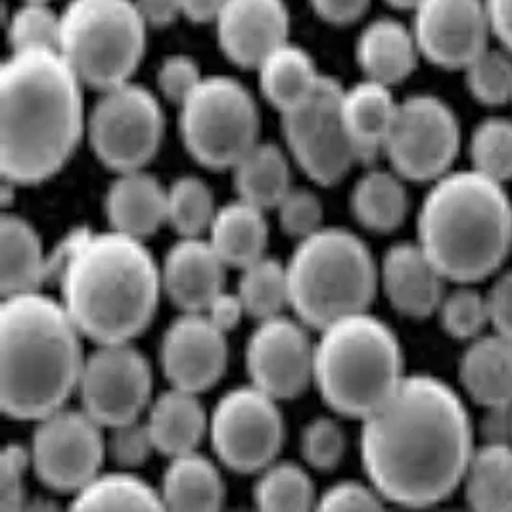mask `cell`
I'll list each match as a JSON object with an SVG mask.
<instances>
[{
  "mask_svg": "<svg viewBox=\"0 0 512 512\" xmlns=\"http://www.w3.org/2000/svg\"><path fill=\"white\" fill-rule=\"evenodd\" d=\"M351 210L357 221L374 233H390L405 221L409 196L403 177L396 171L373 169L365 173L351 194Z\"/></svg>",
  "mask_w": 512,
  "mask_h": 512,
  "instance_id": "cell-33",
  "label": "cell"
},
{
  "mask_svg": "<svg viewBox=\"0 0 512 512\" xmlns=\"http://www.w3.org/2000/svg\"><path fill=\"white\" fill-rule=\"evenodd\" d=\"M380 279L388 300L405 317H430L445 296L447 279L419 242L392 246L382 261Z\"/></svg>",
  "mask_w": 512,
  "mask_h": 512,
  "instance_id": "cell-20",
  "label": "cell"
},
{
  "mask_svg": "<svg viewBox=\"0 0 512 512\" xmlns=\"http://www.w3.org/2000/svg\"><path fill=\"white\" fill-rule=\"evenodd\" d=\"M474 428L461 396L432 374L401 380L361 430L371 486L401 507H432L461 488Z\"/></svg>",
  "mask_w": 512,
  "mask_h": 512,
  "instance_id": "cell-1",
  "label": "cell"
},
{
  "mask_svg": "<svg viewBox=\"0 0 512 512\" xmlns=\"http://www.w3.org/2000/svg\"><path fill=\"white\" fill-rule=\"evenodd\" d=\"M468 152L472 169L503 185L512 181V119H482L470 135Z\"/></svg>",
  "mask_w": 512,
  "mask_h": 512,
  "instance_id": "cell-37",
  "label": "cell"
},
{
  "mask_svg": "<svg viewBox=\"0 0 512 512\" xmlns=\"http://www.w3.org/2000/svg\"><path fill=\"white\" fill-rule=\"evenodd\" d=\"M198 394L173 388L156 399L150 409L148 430L154 447L167 457H179L196 451L210 428Z\"/></svg>",
  "mask_w": 512,
  "mask_h": 512,
  "instance_id": "cell-27",
  "label": "cell"
},
{
  "mask_svg": "<svg viewBox=\"0 0 512 512\" xmlns=\"http://www.w3.org/2000/svg\"><path fill=\"white\" fill-rule=\"evenodd\" d=\"M179 108L183 142L206 167H234L259 142L256 100L229 75H204Z\"/></svg>",
  "mask_w": 512,
  "mask_h": 512,
  "instance_id": "cell-9",
  "label": "cell"
},
{
  "mask_svg": "<svg viewBox=\"0 0 512 512\" xmlns=\"http://www.w3.org/2000/svg\"><path fill=\"white\" fill-rule=\"evenodd\" d=\"M244 313H246V307L242 303V298L238 296V292L229 294L223 290L206 307V317L225 334L238 326Z\"/></svg>",
  "mask_w": 512,
  "mask_h": 512,
  "instance_id": "cell-51",
  "label": "cell"
},
{
  "mask_svg": "<svg viewBox=\"0 0 512 512\" xmlns=\"http://www.w3.org/2000/svg\"><path fill=\"white\" fill-rule=\"evenodd\" d=\"M146 37L135 0H70L60 12L58 50L85 87L100 93L133 79Z\"/></svg>",
  "mask_w": 512,
  "mask_h": 512,
  "instance_id": "cell-8",
  "label": "cell"
},
{
  "mask_svg": "<svg viewBox=\"0 0 512 512\" xmlns=\"http://www.w3.org/2000/svg\"><path fill=\"white\" fill-rule=\"evenodd\" d=\"M43 246L33 227L18 215L0 223V290L2 296L33 292L45 284Z\"/></svg>",
  "mask_w": 512,
  "mask_h": 512,
  "instance_id": "cell-29",
  "label": "cell"
},
{
  "mask_svg": "<svg viewBox=\"0 0 512 512\" xmlns=\"http://www.w3.org/2000/svg\"><path fill=\"white\" fill-rule=\"evenodd\" d=\"M417 236L445 279L474 284L495 275L512 250V200L505 185L472 167L451 169L424 196Z\"/></svg>",
  "mask_w": 512,
  "mask_h": 512,
  "instance_id": "cell-5",
  "label": "cell"
},
{
  "mask_svg": "<svg viewBox=\"0 0 512 512\" xmlns=\"http://www.w3.org/2000/svg\"><path fill=\"white\" fill-rule=\"evenodd\" d=\"M81 330L48 296L22 292L0 305V403L16 420H41L64 407L83 373Z\"/></svg>",
  "mask_w": 512,
  "mask_h": 512,
  "instance_id": "cell-3",
  "label": "cell"
},
{
  "mask_svg": "<svg viewBox=\"0 0 512 512\" xmlns=\"http://www.w3.org/2000/svg\"><path fill=\"white\" fill-rule=\"evenodd\" d=\"M213 25L223 54L248 70H256L269 52L290 41L284 0H225Z\"/></svg>",
  "mask_w": 512,
  "mask_h": 512,
  "instance_id": "cell-19",
  "label": "cell"
},
{
  "mask_svg": "<svg viewBox=\"0 0 512 512\" xmlns=\"http://www.w3.org/2000/svg\"><path fill=\"white\" fill-rule=\"evenodd\" d=\"M162 501L171 511H215L223 505L225 486L219 470L196 451L173 457L163 474Z\"/></svg>",
  "mask_w": 512,
  "mask_h": 512,
  "instance_id": "cell-30",
  "label": "cell"
},
{
  "mask_svg": "<svg viewBox=\"0 0 512 512\" xmlns=\"http://www.w3.org/2000/svg\"><path fill=\"white\" fill-rule=\"evenodd\" d=\"M436 313L440 315L443 330L455 340L470 342L482 336L489 325L486 294L472 288V284H461L445 294Z\"/></svg>",
  "mask_w": 512,
  "mask_h": 512,
  "instance_id": "cell-41",
  "label": "cell"
},
{
  "mask_svg": "<svg viewBox=\"0 0 512 512\" xmlns=\"http://www.w3.org/2000/svg\"><path fill=\"white\" fill-rule=\"evenodd\" d=\"M392 87L363 79L342 93V117L361 163L373 162L384 152L397 112Z\"/></svg>",
  "mask_w": 512,
  "mask_h": 512,
  "instance_id": "cell-25",
  "label": "cell"
},
{
  "mask_svg": "<svg viewBox=\"0 0 512 512\" xmlns=\"http://www.w3.org/2000/svg\"><path fill=\"white\" fill-rule=\"evenodd\" d=\"M79 392L83 411L100 426L117 428L139 420L152 392L150 365L129 342L100 344L85 359Z\"/></svg>",
  "mask_w": 512,
  "mask_h": 512,
  "instance_id": "cell-15",
  "label": "cell"
},
{
  "mask_svg": "<svg viewBox=\"0 0 512 512\" xmlns=\"http://www.w3.org/2000/svg\"><path fill=\"white\" fill-rule=\"evenodd\" d=\"M154 449L156 447L148 424H140L139 420H133L114 428L110 451L119 465L140 466Z\"/></svg>",
  "mask_w": 512,
  "mask_h": 512,
  "instance_id": "cell-46",
  "label": "cell"
},
{
  "mask_svg": "<svg viewBox=\"0 0 512 512\" xmlns=\"http://www.w3.org/2000/svg\"><path fill=\"white\" fill-rule=\"evenodd\" d=\"M493 39L512 54V0H486Z\"/></svg>",
  "mask_w": 512,
  "mask_h": 512,
  "instance_id": "cell-53",
  "label": "cell"
},
{
  "mask_svg": "<svg viewBox=\"0 0 512 512\" xmlns=\"http://www.w3.org/2000/svg\"><path fill=\"white\" fill-rule=\"evenodd\" d=\"M280 227L288 236L307 238L321 231L323 223V204L321 200L305 188H292L279 208Z\"/></svg>",
  "mask_w": 512,
  "mask_h": 512,
  "instance_id": "cell-43",
  "label": "cell"
},
{
  "mask_svg": "<svg viewBox=\"0 0 512 512\" xmlns=\"http://www.w3.org/2000/svg\"><path fill=\"white\" fill-rule=\"evenodd\" d=\"M317 18L330 25H351L359 22L371 0H309Z\"/></svg>",
  "mask_w": 512,
  "mask_h": 512,
  "instance_id": "cell-50",
  "label": "cell"
},
{
  "mask_svg": "<svg viewBox=\"0 0 512 512\" xmlns=\"http://www.w3.org/2000/svg\"><path fill=\"white\" fill-rule=\"evenodd\" d=\"M411 29L420 56L442 70H465L493 37L486 0H420Z\"/></svg>",
  "mask_w": 512,
  "mask_h": 512,
  "instance_id": "cell-16",
  "label": "cell"
},
{
  "mask_svg": "<svg viewBox=\"0 0 512 512\" xmlns=\"http://www.w3.org/2000/svg\"><path fill=\"white\" fill-rule=\"evenodd\" d=\"M511 104H512V102H511Z\"/></svg>",
  "mask_w": 512,
  "mask_h": 512,
  "instance_id": "cell-57",
  "label": "cell"
},
{
  "mask_svg": "<svg viewBox=\"0 0 512 512\" xmlns=\"http://www.w3.org/2000/svg\"><path fill=\"white\" fill-rule=\"evenodd\" d=\"M62 303L83 336L123 344L150 325L162 288V271L142 240L91 233L60 280Z\"/></svg>",
  "mask_w": 512,
  "mask_h": 512,
  "instance_id": "cell-4",
  "label": "cell"
},
{
  "mask_svg": "<svg viewBox=\"0 0 512 512\" xmlns=\"http://www.w3.org/2000/svg\"><path fill=\"white\" fill-rule=\"evenodd\" d=\"M183 18L192 24H213L225 0H179Z\"/></svg>",
  "mask_w": 512,
  "mask_h": 512,
  "instance_id": "cell-54",
  "label": "cell"
},
{
  "mask_svg": "<svg viewBox=\"0 0 512 512\" xmlns=\"http://www.w3.org/2000/svg\"><path fill=\"white\" fill-rule=\"evenodd\" d=\"M466 89L489 108L512 102V54L503 47H488L465 70Z\"/></svg>",
  "mask_w": 512,
  "mask_h": 512,
  "instance_id": "cell-39",
  "label": "cell"
},
{
  "mask_svg": "<svg viewBox=\"0 0 512 512\" xmlns=\"http://www.w3.org/2000/svg\"><path fill=\"white\" fill-rule=\"evenodd\" d=\"M461 486L476 511H512V442L474 447Z\"/></svg>",
  "mask_w": 512,
  "mask_h": 512,
  "instance_id": "cell-31",
  "label": "cell"
},
{
  "mask_svg": "<svg viewBox=\"0 0 512 512\" xmlns=\"http://www.w3.org/2000/svg\"><path fill=\"white\" fill-rule=\"evenodd\" d=\"M10 50L56 48L60 45V14L50 2H24L6 18Z\"/></svg>",
  "mask_w": 512,
  "mask_h": 512,
  "instance_id": "cell-40",
  "label": "cell"
},
{
  "mask_svg": "<svg viewBox=\"0 0 512 512\" xmlns=\"http://www.w3.org/2000/svg\"><path fill=\"white\" fill-rule=\"evenodd\" d=\"M225 267L210 240L183 236L165 256L163 288L183 311L202 313L223 292Z\"/></svg>",
  "mask_w": 512,
  "mask_h": 512,
  "instance_id": "cell-21",
  "label": "cell"
},
{
  "mask_svg": "<svg viewBox=\"0 0 512 512\" xmlns=\"http://www.w3.org/2000/svg\"><path fill=\"white\" fill-rule=\"evenodd\" d=\"M163 129L160 100L133 81L102 91L87 121L94 154L119 173L150 162L162 144Z\"/></svg>",
  "mask_w": 512,
  "mask_h": 512,
  "instance_id": "cell-10",
  "label": "cell"
},
{
  "mask_svg": "<svg viewBox=\"0 0 512 512\" xmlns=\"http://www.w3.org/2000/svg\"><path fill=\"white\" fill-rule=\"evenodd\" d=\"M246 365L259 390L275 399H290L313 380L315 346L300 323L277 315L261 321L252 334Z\"/></svg>",
  "mask_w": 512,
  "mask_h": 512,
  "instance_id": "cell-17",
  "label": "cell"
},
{
  "mask_svg": "<svg viewBox=\"0 0 512 512\" xmlns=\"http://www.w3.org/2000/svg\"><path fill=\"white\" fill-rule=\"evenodd\" d=\"M204 79L200 66L187 54H171L158 68V89L169 102L181 106Z\"/></svg>",
  "mask_w": 512,
  "mask_h": 512,
  "instance_id": "cell-44",
  "label": "cell"
},
{
  "mask_svg": "<svg viewBox=\"0 0 512 512\" xmlns=\"http://www.w3.org/2000/svg\"><path fill=\"white\" fill-rule=\"evenodd\" d=\"M238 296L246 307V313L259 321L277 317L284 305L290 303L288 271L279 261L261 257L256 263L242 269L238 284Z\"/></svg>",
  "mask_w": 512,
  "mask_h": 512,
  "instance_id": "cell-35",
  "label": "cell"
},
{
  "mask_svg": "<svg viewBox=\"0 0 512 512\" xmlns=\"http://www.w3.org/2000/svg\"><path fill=\"white\" fill-rule=\"evenodd\" d=\"M422 58L411 25L376 18L363 27L355 43V60L365 79L394 87L403 83Z\"/></svg>",
  "mask_w": 512,
  "mask_h": 512,
  "instance_id": "cell-22",
  "label": "cell"
},
{
  "mask_svg": "<svg viewBox=\"0 0 512 512\" xmlns=\"http://www.w3.org/2000/svg\"><path fill=\"white\" fill-rule=\"evenodd\" d=\"M317 507L323 511H373L384 507V499L374 486L342 482L328 489Z\"/></svg>",
  "mask_w": 512,
  "mask_h": 512,
  "instance_id": "cell-47",
  "label": "cell"
},
{
  "mask_svg": "<svg viewBox=\"0 0 512 512\" xmlns=\"http://www.w3.org/2000/svg\"><path fill=\"white\" fill-rule=\"evenodd\" d=\"M489 326L512 338V269L501 273L486 292Z\"/></svg>",
  "mask_w": 512,
  "mask_h": 512,
  "instance_id": "cell-48",
  "label": "cell"
},
{
  "mask_svg": "<svg viewBox=\"0 0 512 512\" xmlns=\"http://www.w3.org/2000/svg\"><path fill=\"white\" fill-rule=\"evenodd\" d=\"M267 221L263 210L236 200L219 208L210 225V244L225 265L246 269L263 257L267 246Z\"/></svg>",
  "mask_w": 512,
  "mask_h": 512,
  "instance_id": "cell-28",
  "label": "cell"
},
{
  "mask_svg": "<svg viewBox=\"0 0 512 512\" xmlns=\"http://www.w3.org/2000/svg\"><path fill=\"white\" fill-rule=\"evenodd\" d=\"M256 70L261 93L280 116L302 106L323 79L309 52L290 41L269 52Z\"/></svg>",
  "mask_w": 512,
  "mask_h": 512,
  "instance_id": "cell-26",
  "label": "cell"
},
{
  "mask_svg": "<svg viewBox=\"0 0 512 512\" xmlns=\"http://www.w3.org/2000/svg\"><path fill=\"white\" fill-rule=\"evenodd\" d=\"M305 461L317 470H330L342 461L346 451V438L342 428L330 419H315L302 436Z\"/></svg>",
  "mask_w": 512,
  "mask_h": 512,
  "instance_id": "cell-42",
  "label": "cell"
},
{
  "mask_svg": "<svg viewBox=\"0 0 512 512\" xmlns=\"http://www.w3.org/2000/svg\"><path fill=\"white\" fill-rule=\"evenodd\" d=\"M384 2L396 10H407V12H413L420 4V0H384Z\"/></svg>",
  "mask_w": 512,
  "mask_h": 512,
  "instance_id": "cell-55",
  "label": "cell"
},
{
  "mask_svg": "<svg viewBox=\"0 0 512 512\" xmlns=\"http://www.w3.org/2000/svg\"><path fill=\"white\" fill-rule=\"evenodd\" d=\"M233 169L238 198L259 210L279 208L292 190L288 160L275 144L257 142Z\"/></svg>",
  "mask_w": 512,
  "mask_h": 512,
  "instance_id": "cell-32",
  "label": "cell"
},
{
  "mask_svg": "<svg viewBox=\"0 0 512 512\" xmlns=\"http://www.w3.org/2000/svg\"><path fill=\"white\" fill-rule=\"evenodd\" d=\"M459 378L478 405L512 407V338L493 332L470 340L459 363Z\"/></svg>",
  "mask_w": 512,
  "mask_h": 512,
  "instance_id": "cell-23",
  "label": "cell"
},
{
  "mask_svg": "<svg viewBox=\"0 0 512 512\" xmlns=\"http://www.w3.org/2000/svg\"><path fill=\"white\" fill-rule=\"evenodd\" d=\"M275 401L254 384L221 397L211 415V443L229 468L246 474L273 465L284 440V422Z\"/></svg>",
  "mask_w": 512,
  "mask_h": 512,
  "instance_id": "cell-13",
  "label": "cell"
},
{
  "mask_svg": "<svg viewBox=\"0 0 512 512\" xmlns=\"http://www.w3.org/2000/svg\"><path fill=\"white\" fill-rule=\"evenodd\" d=\"M315 499L307 472L290 463L263 468L254 489V501L261 511H307Z\"/></svg>",
  "mask_w": 512,
  "mask_h": 512,
  "instance_id": "cell-36",
  "label": "cell"
},
{
  "mask_svg": "<svg viewBox=\"0 0 512 512\" xmlns=\"http://www.w3.org/2000/svg\"><path fill=\"white\" fill-rule=\"evenodd\" d=\"M461 150V125L453 108L434 94H413L397 104L384 154L397 175L434 183L451 171Z\"/></svg>",
  "mask_w": 512,
  "mask_h": 512,
  "instance_id": "cell-11",
  "label": "cell"
},
{
  "mask_svg": "<svg viewBox=\"0 0 512 512\" xmlns=\"http://www.w3.org/2000/svg\"><path fill=\"white\" fill-rule=\"evenodd\" d=\"M344 87L323 75L302 106L282 114L286 144L303 171L319 185L338 183L361 162L342 117Z\"/></svg>",
  "mask_w": 512,
  "mask_h": 512,
  "instance_id": "cell-12",
  "label": "cell"
},
{
  "mask_svg": "<svg viewBox=\"0 0 512 512\" xmlns=\"http://www.w3.org/2000/svg\"><path fill=\"white\" fill-rule=\"evenodd\" d=\"M83 87L60 50H10L0 68L2 179L35 185L64 167L87 129Z\"/></svg>",
  "mask_w": 512,
  "mask_h": 512,
  "instance_id": "cell-2",
  "label": "cell"
},
{
  "mask_svg": "<svg viewBox=\"0 0 512 512\" xmlns=\"http://www.w3.org/2000/svg\"><path fill=\"white\" fill-rule=\"evenodd\" d=\"M403 378L399 340L380 319L363 311L323 328L313 380L336 413L367 419Z\"/></svg>",
  "mask_w": 512,
  "mask_h": 512,
  "instance_id": "cell-6",
  "label": "cell"
},
{
  "mask_svg": "<svg viewBox=\"0 0 512 512\" xmlns=\"http://www.w3.org/2000/svg\"><path fill=\"white\" fill-rule=\"evenodd\" d=\"M106 215L117 233L146 238L167 221V190L148 173H121L108 190Z\"/></svg>",
  "mask_w": 512,
  "mask_h": 512,
  "instance_id": "cell-24",
  "label": "cell"
},
{
  "mask_svg": "<svg viewBox=\"0 0 512 512\" xmlns=\"http://www.w3.org/2000/svg\"><path fill=\"white\" fill-rule=\"evenodd\" d=\"M31 463L37 476L56 491L85 488L104 461L100 424L87 411L58 409L37 420Z\"/></svg>",
  "mask_w": 512,
  "mask_h": 512,
  "instance_id": "cell-14",
  "label": "cell"
},
{
  "mask_svg": "<svg viewBox=\"0 0 512 512\" xmlns=\"http://www.w3.org/2000/svg\"><path fill=\"white\" fill-rule=\"evenodd\" d=\"M162 367L173 388L206 392L227 367V340L202 313H183L162 340Z\"/></svg>",
  "mask_w": 512,
  "mask_h": 512,
  "instance_id": "cell-18",
  "label": "cell"
},
{
  "mask_svg": "<svg viewBox=\"0 0 512 512\" xmlns=\"http://www.w3.org/2000/svg\"><path fill=\"white\" fill-rule=\"evenodd\" d=\"M24 2H50V0H24Z\"/></svg>",
  "mask_w": 512,
  "mask_h": 512,
  "instance_id": "cell-56",
  "label": "cell"
},
{
  "mask_svg": "<svg viewBox=\"0 0 512 512\" xmlns=\"http://www.w3.org/2000/svg\"><path fill=\"white\" fill-rule=\"evenodd\" d=\"M290 305L303 325H328L367 311L378 286L371 250L344 229H321L302 238L286 265Z\"/></svg>",
  "mask_w": 512,
  "mask_h": 512,
  "instance_id": "cell-7",
  "label": "cell"
},
{
  "mask_svg": "<svg viewBox=\"0 0 512 512\" xmlns=\"http://www.w3.org/2000/svg\"><path fill=\"white\" fill-rule=\"evenodd\" d=\"M91 231L89 229H73L71 233L66 234L52 250L47 254L45 261V284H54L64 277V273L68 271L73 257L77 256L79 248L85 244V240L89 238Z\"/></svg>",
  "mask_w": 512,
  "mask_h": 512,
  "instance_id": "cell-49",
  "label": "cell"
},
{
  "mask_svg": "<svg viewBox=\"0 0 512 512\" xmlns=\"http://www.w3.org/2000/svg\"><path fill=\"white\" fill-rule=\"evenodd\" d=\"M31 455L22 445L10 443L0 455V509L16 511L24 505V476Z\"/></svg>",
  "mask_w": 512,
  "mask_h": 512,
  "instance_id": "cell-45",
  "label": "cell"
},
{
  "mask_svg": "<svg viewBox=\"0 0 512 512\" xmlns=\"http://www.w3.org/2000/svg\"><path fill=\"white\" fill-rule=\"evenodd\" d=\"M215 213L210 187L198 177H181L167 190V223L181 236L210 231Z\"/></svg>",
  "mask_w": 512,
  "mask_h": 512,
  "instance_id": "cell-38",
  "label": "cell"
},
{
  "mask_svg": "<svg viewBox=\"0 0 512 512\" xmlns=\"http://www.w3.org/2000/svg\"><path fill=\"white\" fill-rule=\"evenodd\" d=\"M71 509L79 511H160L162 495L129 474L96 476L73 497Z\"/></svg>",
  "mask_w": 512,
  "mask_h": 512,
  "instance_id": "cell-34",
  "label": "cell"
},
{
  "mask_svg": "<svg viewBox=\"0 0 512 512\" xmlns=\"http://www.w3.org/2000/svg\"><path fill=\"white\" fill-rule=\"evenodd\" d=\"M135 4L148 27L162 29L183 18L179 0H135Z\"/></svg>",
  "mask_w": 512,
  "mask_h": 512,
  "instance_id": "cell-52",
  "label": "cell"
}]
</instances>
